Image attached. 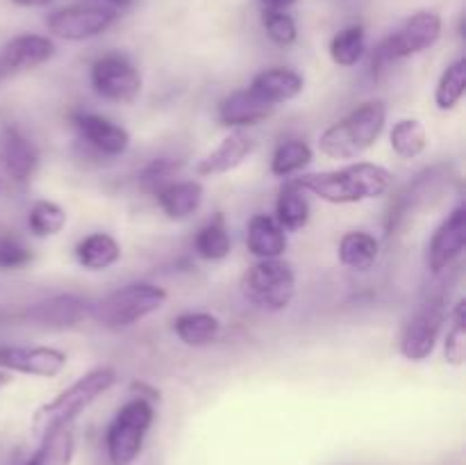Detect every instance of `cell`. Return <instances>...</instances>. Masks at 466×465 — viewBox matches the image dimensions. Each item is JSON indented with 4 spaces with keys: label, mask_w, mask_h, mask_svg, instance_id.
<instances>
[{
    "label": "cell",
    "mask_w": 466,
    "mask_h": 465,
    "mask_svg": "<svg viewBox=\"0 0 466 465\" xmlns=\"http://www.w3.org/2000/svg\"><path fill=\"white\" fill-rule=\"evenodd\" d=\"M294 182L305 194H314L328 203L349 205L385 196L391 190V173L380 164L353 162L332 171L300 173Z\"/></svg>",
    "instance_id": "1"
},
{
    "label": "cell",
    "mask_w": 466,
    "mask_h": 465,
    "mask_svg": "<svg viewBox=\"0 0 466 465\" xmlns=\"http://www.w3.org/2000/svg\"><path fill=\"white\" fill-rule=\"evenodd\" d=\"M387 123L385 100H367L332 123L319 137V150L332 160L362 158L378 140Z\"/></svg>",
    "instance_id": "2"
},
{
    "label": "cell",
    "mask_w": 466,
    "mask_h": 465,
    "mask_svg": "<svg viewBox=\"0 0 466 465\" xmlns=\"http://www.w3.org/2000/svg\"><path fill=\"white\" fill-rule=\"evenodd\" d=\"M118 381L116 369L112 367H96L86 372L85 377L77 378L76 383L59 392L55 399L46 401L36 408L35 418H32V429L39 438L48 436L50 431L59 427H68L76 422L77 415L85 413L98 397L112 390Z\"/></svg>",
    "instance_id": "3"
},
{
    "label": "cell",
    "mask_w": 466,
    "mask_h": 465,
    "mask_svg": "<svg viewBox=\"0 0 466 465\" xmlns=\"http://www.w3.org/2000/svg\"><path fill=\"white\" fill-rule=\"evenodd\" d=\"M441 30H444V23H441V16L437 12L421 9V12L412 14L399 32L385 36L376 46L371 57L373 78L385 76L394 62L412 57V55L423 53V50H431L441 39Z\"/></svg>",
    "instance_id": "4"
},
{
    "label": "cell",
    "mask_w": 466,
    "mask_h": 465,
    "mask_svg": "<svg viewBox=\"0 0 466 465\" xmlns=\"http://www.w3.org/2000/svg\"><path fill=\"white\" fill-rule=\"evenodd\" d=\"M167 299V290L155 283H127L91 305V317L105 328H127L157 313Z\"/></svg>",
    "instance_id": "5"
},
{
    "label": "cell",
    "mask_w": 466,
    "mask_h": 465,
    "mask_svg": "<svg viewBox=\"0 0 466 465\" xmlns=\"http://www.w3.org/2000/svg\"><path fill=\"white\" fill-rule=\"evenodd\" d=\"M241 294L264 313H282L296 299V272L287 260H258L241 278Z\"/></svg>",
    "instance_id": "6"
},
{
    "label": "cell",
    "mask_w": 466,
    "mask_h": 465,
    "mask_svg": "<svg viewBox=\"0 0 466 465\" xmlns=\"http://www.w3.org/2000/svg\"><path fill=\"white\" fill-rule=\"evenodd\" d=\"M155 422V406L150 399L135 397L126 401L109 422L105 433V447H107L109 463L112 465H132L137 456L144 450V440Z\"/></svg>",
    "instance_id": "7"
},
{
    "label": "cell",
    "mask_w": 466,
    "mask_h": 465,
    "mask_svg": "<svg viewBox=\"0 0 466 465\" xmlns=\"http://www.w3.org/2000/svg\"><path fill=\"white\" fill-rule=\"evenodd\" d=\"M446 317H449V296H446V292H435V294L428 296L414 310V315L403 328V336H400V354H403V358L414 360V363L431 358L437 342H440Z\"/></svg>",
    "instance_id": "8"
},
{
    "label": "cell",
    "mask_w": 466,
    "mask_h": 465,
    "mask_svg": "<svg viewBox=\"0 0 466 465\" xmlns=\"http://www.w3.org/2000/svg\"><path fill=\"white\" fill-rule=\"evenodd\" d=\"M91 87L100 98L109 103H135L141 94V73L135 64L121 53H107L91 64Z\"/></svg>",
    "instance_id": "9"
},
{
    "label": "cell",
    "mask_w": 466,
    "mask_h": 465,
    "mask_svg": "<svg viewBox=\"0 0 466 465\" xmlns=\"http://www.w3.org/2000/svg\"><path fill=\"white\" fill-rule=\"evenodd\" d=\"M116 9L103 5H73V7L55 9L46 18V27L53 36L64 41H89L105 35L116 23Z\"/></svg>",
    "instance_id": "10"
},
{
    "label": "cell",
    "mask_w": 466,
    "mask_h": 465,
    "mask_svg": "<svg viewBox=\"0 0 466 465\" xmlns=\"http://www.w3.org/2000/svg\"><path fill=\"white\" fill-rule=\"evenodd\" d=\"M68 365L66 351L55 346H23L3 345L0 346V369L25 377L53 378L62 374Z\"/></svg>",
    "instance_id": "11"
},
{
    "label": "cell",
    "mask_w": 466,
    "mask_h": 465,
    "mask_svg": "<svg viewBox=\"0 0 466 465\" xmlns=\"http://www.w3.org/2000/svg\"><path fill=\"white\" fill-rule=\"evenodd\" d=\"M466 249V208L458 205L444 222L440 223L428 242L426 263L432 274H444L453 269Z\"/></svg>",
    "instance_id": "12"
},
{
    "label": "cell",
    "mask_w": 466,
    "mask_h": 465,
    "mask_svg": "<svg viewBox=\"0 0 466 465\" xmlns=\"http://www.w3.org/2000/svg\"><path fill=\"white\" fill-rule=\"evenodd\" d=\"M73 126L82 135V140L89 146H94L98 153L118 158L130 149V132L121 123L94 112H77L73 117Z\"/></svg>",
    "instance_id": "13"
},
{
    "label": "cell",
    "mask_w": 466,
    "mask_h": 465,
    "mask_svg": "<svg viewBox=\"0 0 466 465\" xmlns=\"http://www.w3.org/2000/svg\"><path fill=\"white\" fill-rule=\"evenodd\" d=\"M55 41L44 35H18L9 39L3 46L0 53V67L7 71V76L21 71H32V68L41 67L48 59L55 57Z\"/></svg>",
    "instance_id": "14"
},
{
    "label": "cell",
    "mask_w": 466,
    "mask_h": 465,
    "mask_svg": "<svg viewBox=\"0 0 466 465\" xmlns=\"http://www.w3.org/2000/svg\"><path fill=\"white\" fill-rule=\"evenodd\" d=\"M25 317L36 326L71 328L77 326L82 319L91 317V305L89 301L77 294H55L32 305Z\"/></svg>",
    "instance_id": "15"
},
{
    "label": "cell",
    "mask_w": 466,
    "mask_h": 465,
    "mask_svg": "<svg viewBox=\"0 0 466 465\" xmlns=\"http://www.w3.org/2000/svg\"><path fill=\"white\" fill-rule=\"evenodd\" d=\"M0 162L12 181L27 182L39 167V150L18 128L7 126L0 137Z\"/></svg>",
    "instance_id": "16"
},
{
    "label": "cell",
    "mask_w": 466,
    "mask_h": 465,
    "mask_svg": "<svg viewBox=\"0 0 466 465\" xmlns=\"http://www.w3.org/2000/svg\"><path fill=\"white\" fill-rule=\"evenodd\" d=\"M250 89L264 100V103L271 105L273 109L278 105H285L289 100L299 98L305 89V78L299 71L289 67H271L259 71L258 76L250 82Z\"/></svg>",
    "instance_id": "17"
},
{
    "label": "cell",
    "mask_w": 466,
    "mask_h": 465,
    "mask_svg": "<svg viewBox=\"0 0 466 465\" xmlns=\"http://www.w3.org/2000/svg\"><path fill=\"white\" fill-rule=\"evenodd\" d=\"M250 153H253V140H250V135H246L244 130H235L212 153H208L196 164V173L200 178L223 176V173L235 171L239 164H244Z\"/></svg>",
    "instance_id": "18"
},
{
    "label": "cell",
    "mask_w": 466,
    "mask_h": 465,
    "mask_svg": "<svg viewBox=\"0 0 466 465\" xmlns=\"http://www.w3.org/2000/svg\"><path fill=\"white\" fill-rule=\"evenodd\" d=\"M273 114V108L264 103L250 87L232 91L218 105V121L226 128H250L267 121Z\"/></svg>",
    "instance_id": "19"
},
{
    "label": "cell",
    "mask_w": 466,
    "mask_h": 465,
    "mask_svg": "<svg viewBox=\"0 0 466 465\" xmlns=\"http://www.w3.org/2000/svg\"><path fill=\"white\" fill-rule=\"evenodd\" d=\"M153 196L168 219L182 222L198 212L205 199V187L198 181H173Z\"/></svg>",
    "instance_id": "20"
},
{
    "label": "cell",
    "mask_w": 466,
    "mask_h": 465,
    "mask_svg": "<svg viewBox=\"0 0 466 465\" xmlns=\"http://www.w3.org/2000/svg\"><path fill=\"white\" fill-rule=\"evenodd\" d=\"M287 231L271 214H255L248 222L246 246L258 260L282 258L287 251Z\"/></svg>",
    "instance_id": "21"
},
{
    "label": "cell",
    "mask_w": 466,
    "mask_h": 465,
    "mask_svg": "<svg viewBox=\"0 0 466 465\" xmlns=\"http://www.w3.org/2000/svg\"><path fill=\"white\" fill-rule=\"evenodd\" d=\"M339 263L353 272H369L380 258V242L369 231H349L339 240Z\"/></svg>",
    "instance_id": "22"
},
{
    "label": "cell",
    "mask_w": 466,
    "mask_h": 465,
    "mask_svg": "<svg viewBox=\"0 0 466 465\" xmlns=\"http://www.w3.org/2000/svg\"><path fill=\"white\" fill-rule=\"evenodd\" d=\"M309 214H312V208H309L308 194L296 185L294 178H287L285 185L278 190L276 222L287 232H296L308 226Z\"/></svg>",
    "instance_id": "23"
},
{
    "label": "cell",
    "mask_w": 466,
    "mask_h": 465,
    "mask_svg": "<svg viewBox=\"0 0 466 465\" xmlns=\"http://www.w3.org/2000/svg\"><path fill=\"white\" fill-rule=\"evenodd\" d=\"M76 258L86 272H105L121 260V244L109 232H91L76 246Z\"/></svg>",
    "instance_id": "24"
},
{
    "label": "cell",
    "mask_w": 466,
    "mask_h": 465,
    "mask_svg": "<svg viewBox=\"0 0 466 465\" xmlns=\"http://www.w3.org/2000/svg\"><path fill=\"white\" fill-rule=\"evenodd\" d=\"M177 340L187 346H209L221 336V319L212 313H182L173 319Z\"/></svg>",
    "instance_id": "25"
},
{
    "label": "cell",
    "mask_w": 466,
    "mask_h": 465,
    "mask_svg": "<svg viewBox=\"0 0 466 465\" xmlns=\"http://www.w3.org/2000/svg\"><path fill=\"white\" fill-rule=\"evenodd\" d=\"M194 249L200 258L209 260V263L226 260L232 253L230 232H228L226 219H223L221 212L198 228L194 237Z\"/></svg>",
    "instance_id": "26"
},
{
    "label": "cell",
    "mask_w": 466,
    "mask_h": 465,
    "mask_svg": "<svg viewBox=\"0 0 466 465\" xmlns=\"http://www.w3.org/2000/svg\"><path fill=\"white\" fill-rule=\"evenodd\" d=\"M73 454H76V433L68 424L41 438L39 450L25 465H71Z\"/></svg>",
    "instance_id": "27"
},
{
    "label": "cell",
    "mask_w": 466,
    "mask_h": 465,
    "mask_svg": "<svg viewBox=\"0 0 466 465\" xmlns=\"http://www.w3.org/2000/svg\"><path fill=\"white\" fill-rule=\"evenodd\" d=\"M314 160V150L303 140H285L271 155V173L278 178H291L308 169Z\"/></svg>",
    "instance_id": "28"
},
{
    "label": "cell",
    "mask_w": 466,
    "mask_h": 465,
    "mask_svg": "<svg viewBox=\"0 0 466 465\" xmlns=\"http://www.w3.org/2000/svg\"><path fill=\"white\" fill-rule=\"evenodd\" d=\"M390 144L399 158L414 160L426 153L428 130L419 119H400L390 132Z\"/></svg>",
    "instance_id": "29"
},
{
    "label": "cell",
    "mask_w": 466,
    "mask_h": 465,
    "mask_svg": "<svg viewBox=\"0 0 466 465\" xmlns=\"http://www.w3.org/2000/svg\"><path fill=\"white\" fill-rule=\"evenodd\" d=\"M367 53V32L362 26H349L337 32L330 41V57L337 67L350 68Z\"/></svg>",
    "instance_id": "30"
},
{
    "label": "cell",
    "mask_w": 466,
    "mask_h": 465,
    "mask_svg": "<svg viewBox=\"0 0 466 465\" xmlns=\"http://www.w3.org/2000/svg\"><path fill=\"white\" fill-rule=\"evenodd\" d=\"M466 91V59L460 57L444 68L435 87V105L441 112H451L460 105Z\"/></svg>",
    "instance_id": "31"
},
{
    "label": "cell",
    "mask_w": 466,
    "mask_h": 465,
    "mask_svg": "<svg viewBox=\"0 0 466 465\" xmlns=\"http://www.w3.org/2000/svg\"><path fill=\"white\" fill-rule=\"evenodd\" d=\"M68 222L66 210L55 201H36L27 212V228L35 237H55Z\"/></svg>",
    "instance_id": "32"
},
{
    "label": "cell",
    "mask_w": 466,
    "mask_h": 465,
    "mask_svg": "<svg viewBox=\"0 0 466 465\" xmlns=\"http://www.w3.org/2000/svg\"><path fill=\"white\" fill-rule=\"evenodd\" d=\"M446 319H449V331L444 337V358L453 367H460L466 356V301L460 299L453 310H449Z\"/></svg>",
    "instance_id": "33"
},
{
    "label": "cell",
    "mask_w": 466,
    "mask_h": 465,
    "mask_svg": "<svg viewBox=\"0 0 466 465\" xmlns=\"http://www.w3.org/2000/svg\"><path fill=\"white\" fill-rule=\"evenodd\" d=\"M262 26L268 39L280 48H289L299 39V26L294 16L287 12H273V9H262Z\"/></svg>",
    "instance_id": "34"
},
{
    "label": "cell",
    "mask_w": 466,
    "mask_h": 465,
    "mask_svg": "<svg viewBox=\"0 0 466 465\" xmlns=\"http://www.w3.org/2000/svg\"><path fill=\"white\" fill-rule=\"evenodd\" d=\"M177 169H180V164H177L176 160H168V158L153 160V162L139 173L141 191H146V194H155V191H159L162 187H167L168 182H173V176L177 173Z\"/></svg>",
    "instance_id": "35"
},
{
    "label": "cell",
    "mask_w": 466,
    "mask_h": 465,
    "mask_svg": "<svg viewBox=\"0 0 466 465\" xmlns=\"http://www.w3.org/2000/svg\"><path fill=\"white\" fill-rule=\"evenodd\" d=\"M32 260V253L14 237L0 240V269H18L25 267Z\"/></svg>",
    "instance_id": "36"
},
{
    "label": "cell",
    "mask_w": 466,
    "mask_h": 465,
    "mask_svg": "<svg viewBox=\"0 0 466 465\" xmlns=\"http://www.w3.org/2000/svg\"><path fill=\"white\" fill-rule=\"evenodd\" d=\"M262 9H273V12H287L296 0H259Z\"/></svg>",
    "instance_id": "37"
},
{
    "label": "cell",
    "mask_w": 466,
    "mask_h": 465,
    "mask_svg": "<svg viewBox=\"0 0 466 465\" xmlns=\"http://www.w3.org/2000/svg\"><path fill=\"white\" fill-rule=\"evenodd\" d=\"M91 3L96 5H103V7H109V9H127L132 5V0H91Z\"/></svg>",
    "instance_id": "38"
},
{
    "label": "cell",
    "mask_w": 466,
    "mask_h": 465,
    "mask_svg": "<svg viewBox=\"0 0 466 465\" xmlns=\"http://www.w3.org/2000/svg\"><path fill=\"white\" fill-rule=\"evenodd\" d=\"M16 7H48L53 0H12Z\"/></svg>",
    "instance_id": "39"
},
{
    "label": "cell",
    "mask_w": 466,
    "mask_h": 465,
    "mask_svg": "<svg viewBox=\"0 0 466 465\" xmlns=\"http://www.w3.org/2000/svg\"><path fill=\"white\" fill-rule=\"evenodd\" d=\"M12 383V372H7V369H0V388L9 386Z\"/></svg>",
    "instance_id": "40"
},
{
    "label": "cell",
    "mask_w": 466,
    "mask_h": 465,
    "mask_svg": "<svg viewBox=\"0 0 466 465\" xmlns=\"http://www.w3.org/2000/svg\"><path fill=\"white\" fill-rule=\"evenodd\" d=\"M5 78H7V71H5V68L0 67V80H5Z\"/></svg>",
    "instance_id": "41"
}]
</instances>
